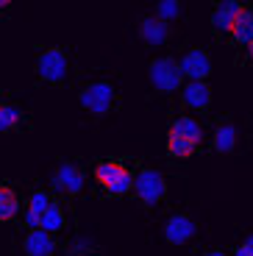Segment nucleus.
Wrapping results in <instances>:
<instances>
[{
  "mask_svg": "<svg viewBox=\"0 0 253 256\" xmlns=\"http://www.w3.org/2000/svg\"><path fill=\"white\" fill-rule=\"evenodd\" d=\"M234 256H253V234L240 245V248H236V254H234Z\"/></svg>",
  "mask_w": 253,
  "mask_h": 256,
  "instance_id": "obj_22",
  "label": "nucleus"
},
{
  "mask_svg": "<svg viewBox=\"0 0 253 256\" xmlns=\"http://www.w3.org/2000/svg\"><path fill=\"white\" fill-rule=\"evenodd\" d=\"M62 226H64V214H62V209H58L56 204H50V206H48V212H44L42 228H44V231H58Z\"/></svg>",
  "mask_w": 253,
  "mask_h": 256,
  "instance_id": "obj_20",
  "label": "nucleus"
},
{
  "mask_svg": "<svg viewBox=\"0 0 253 256\" xmlns=\"http://www.w3.org/2000/svg\"><path fill=\"white\" fill-rule=\"evenodd\" d=\"M242 3H236V0H226V3H220V6L214 8V14H212V26L217 28V31H228L231 34V28H234L236 17L242 14Z\"/></svg>",
  "mask_w": 253,
  "mask_h": 256,
  "instance_id": "obj_11",
  "label": "nucleus"
},
{
  "mask_svg": "<svg viewBox=\"0 0 253 256\" xmlns=\"http://www.w3.org/2000/svg\"><path fill=\"white\" fill-rule=\"evenodd\" d=\"M203 256H226L222 250H209V254H203Z\"/></svg>",
  "mask_w": 253,
  "mask_h": 256,
  "instance_id": "obj_23",
  "label": "nucleus"
},
{
  "mask_svg": "<svg viewBox=\"0 0 253 256\" xmlns=\"http://www.w3.org/2000/svg\"><path fill=\"white\" fill-rule=\"evenodd\" d=\"M178 14H181V6H178L176 0H162V3L156 6V17L164 20L167 26H170V20H176Z\"/></svg>",
  "mask_w": 253,
  "mask_h": 256,
  "instance_id": "obj_21",
  "label": "nucleus"
},
{
  "mask_svg": "<svg viewBox=\"0 0 253 256\" xmlns=\"http://www.w3.org/2000/svg\"><path fill=\"white\" fill-rule=\"evenodd\" d=\"M20 209V200L8 186H0V220H12Z\"/></svg>",
  "mask_w": 253,
  "mask_h": 256,
  "instance_id": "obj_19",
  "label": "nucleus"
},
{
  "mask_svg": "<svg viewBox=\"0 0 253 256\" xmlns=\"http://www.w3.org/2000/svg\"><path fill=\"white\" fill-rule=\"evenodd\" d=\"M50 200L44 192H34L31 195V204H28V214H26V223L31 228H42V220H44V212H48Z\"/></svg>",
  "mask_w": 253,
  "mask_h": 256,
  "instance_id": "obj_13",
  "label": "nucleus"
},
{
  "mask_svg": "<svg viewBox=\"0 0 253 256\" xmlns=\"http://www.w3.org/2000/svg\"><path fill=\"white\" fill-rule=\"evenodd\" d=\"M114 103V90L106 81H95L81 90V106L92 114H106Z\"/></svg>",
  "mask_w": 253,
  "mask_h": 256,
  "instance_id": "obj_5",
  "label": "nucleus"
},
{
  "mask_svg": "<svg viewBox=\"0 0 253 256\" xmlns=\"http://www.w3.org/2000/svg\"><path fill=\"white\" fill-rule=\"evenodd\" d=\"M20 120H22V112H20L17 106H12V103H0V134L14 131V128L20 126Z\"/></svg>",
  "mask_w": 253,
  "mask_h": 256,
  "instance_id": "obj_17",
  "label": "nucleus"
},
{
  "mask_svg": "<svg viewBox=\"0 0 253 256\" xmlns=\"http://www.w3.org/2000/svg\"><path fill=\"white\" fill-rule=\"evenodd\" d=\"M36 72L48 84H62L67 78V53L62 48H48L36 58Z\"/></svg>",
  "mask_w": 253,
  "mask_h": 256,
  "instance_id": "obj_3",
  "label": "nucleus"
},
{
  "mask_svg": "<svg viewBox=\"0 0 253 256\" xmlns=\"http://www.w3.org/2000/svg\"><path fill=\"white\" fill-rule=\"evenodd\" d=\"M236 145V128L231 122H222L214 131V150L217 154H231Z\"/></svg>",
  "mask_w": 253,
  "mask_h": 256,
  "instance_id": "obj_15",
  "label": "nucleus"
},
{
  "mask_svg": "<svg viewBox=\"0 0 253 256\" xmlns=\"http://www.w3.org/2000/svg\"><path fill=\"white\" fill-rule=\"evenodd\" d=\"M184 103L192 109H206L212 103V90L206 81H190L184 86Z\"/></svg>",
  "mask_w": 253,
  "mask_h": 256,
  "instance_id": "obj_12",
  "label": "nucleus"
},
{
  "mask_svg": "<svg viewBox=\"0 0 253 256\" xmlns=\"http://www.w3.org/2000/svg\"><path fill=\"white\" fill-rule=\"evenodd\" d=\"M50 184H53V190H56V192L76 195V192H81V186H84V173L78 170L76 164L64 162L62 167H56V173H53Z\"/></svg>",
  "mask_w": 253,
  "mask_h": 256,
  "instance_id": "obj_7",
  "label": "nucleus"
},
{
  "mask_svg": "<svg viewBox=\"0 0 253 256\" xmlns=\"http://www.w3.org/2000/svg\"><path fill=\"white\" fill-rule=\"evenodd\" d=\"M248 50H250V58H253V42H250V45H248Z\"/></svg>",
  "mask_w": 253,
  "mask_h": 256,
  "instance_id": "obj_24",
  "label": "nucleus"
},
{
  "mask_svg": "<svg viewBox=\"0 0 253 256\" xmlns=\"http://www.w3.org/2000/svg\"><path fill=\"white\" fill-rule=\"evenodd\" d=\"M178 67H181V76L190 78V81H206V76L212 72V58L206 50L200 48H192L178 58Z\"/></svg>",
  "mask_w": 253,
  "mask_h": 256,
  "instance_id": "obj_6",
  "label": "nucleus"
},
{
  "mask_svg": "<svg viewBox=\"0 0 253 256\" xmlns=\"http://www.w3.org/2000/svg\"><path fill=\"white\" fill-rule=\"evenodd\" d=\"M195 234H198V226H195V220L186 218V214H172L164 226V240L170 245H186Z\"/></svg>",
  "mask_w": 253,
  "mask_h": 256,
  "instance_id": "obj_8",
  "label": "nucleus"
},
{
  "mask_svg": "<svg viewBox=\"0 0 253 256\" xmlns=\"http://www.w3.org/2000/svg\"><path fill=\"white\" fill-rule=\"evenodd\" d=\"M148 76H150V84L156 86L158 92H176L178 86H181V81H184L181 67H178V62H176V58H170V56L153 58Z\"/></svg>",
  "mask_w": 253,
  "mask_h": 256,
  "instance_id": "obj_2",
  "label": "nucleus"
},
{
  "mask_svg": "<svg viewBox=\"0 0 253 256\" xmlns=\"http://www.w3.org/2000/svg\"><path fill=\"white\" fill-rule=\"evenodd\" d=\"M231 34H234L236 42H242V45H250V42H253V12L242 8V14L236 17V22H234V28H231Z\"/></svg>",
  "mask_w": 253,
  "mask_h": 256,
  "instance_id": "obj_16",
  "label": "nucleus"
},
{
  "mask_svg": "<svg viewBox=\"0 0 253 256\" xmlns=\"http://www.w3.org/2000/svg\"><path fill=\"white\" fill-rule=\"evenodd\" d=\"M22 248H26L28 256H53L56 242H53L50 231L31 228V231H28V237H26V242H22Z\"/></svg>",
  "mask_w": 253,
  "mask_h": 256,
  "instance_id": "obj_9",
  "label": "nucleus"
},
{
  "mask_svg": "<svg viewBox=\"0 0 253 256\" xmlns=\"http://www.w3.org/2000/svg\"><path fill=\"white\" fill-rule=\"evenodd\" d=\"M95 178L112 195H122V192L134 190V176L128 173L120 162H100L95 167Z\"/></svg>",
  "mask_w": 253,
  "mask_h": 256,
  "instance_id": "obj_1",
  "label": "nucleus"
},
{
  "mask_svg": "<svg viewBox=\"0 0 253 256\" xmlns=\"http://www.w3.org/2000/svg\"><path fill=\"white\" fill-rule=\"evenodd\" d=\"M140 36H142V42H145V45L158 48V45H164V42H167V36H170V28H167L164 20L145 17V20L140 22Z\"/></svg>",
  "mask_w": 253,
  "mask_h": 256,
  "instance_id": "obj_10",
  "label": "nucleus"
},
{
  "mask_svg": "<svg viewBox=\"0 0 253 256\" xmlns=\"http://www.w3.org/2000/svg\"><path fill=\"white\" fill-rule=\"evenodd\" d=\"M167 150H170V156H176V159H190V156L198 150V145L190 142V140H184V136L170 134V140H167Z\"/></svg>",
  "mask_w": 253,
  "mask_h": 256,
  "instance_id": "obj_18",
  "label": "nucleus"
},
{
  "mask_svg": "<svg viewBox=\"0 0 253 256\" xmlns=\"http://www.w3.org/2000/svg\"><path fill=\"white\" fill-rule=\"evenodd\" d=\"M170 134L184 136V140L195 142V145H200V140H203V131H200V126L195 122V117H178V120L172 122Z\"/></svg>",
  "mask_w": 253,
  "mask_h": 256,
  "instance_id": "obj_14",
  "label": "nucleus"
},
{
  "mask_svg": "<svg viewBox=\"0 0 253 256\" xmlns=\"http://www.w3.org/2000/svg\"><path fill=\"white\" fill-rule=\"evenodd\" d=\"M134 192L140 195L142 204H148V206L158 204V200L164 198V192H167L164 176L158 173V170H150V167H145L140 176H134Z\"/></svg>",
  "mask_w": 253,
  "mask_h": 256,
  "instance_id": "obj_4",
  "label": "nucleus"
}]
</instances>
